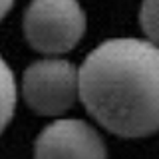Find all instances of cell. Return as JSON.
<instances>
[{
  "label": "cell",
  "instance_id": "3",
  "mask_svg": "<svg viewBox=\"0 0 159 159\" xmlns=\"http://www.w3.org/2000/svg\"><path fill=\"white\" fill-rule=\"evenodd\" d=\"M22 96L32 111L60 116L80 96L78 68L64 58H44L30 64L22 76Z\"/></svg>",
  "mask_w": 159,
  "mask_h": 159
},
{
  "label": "cell",
  "instance_id": "4",
  "mask_svg": "<svg viewBox=\"0 0 159 159\" xmlns=\"http://www.w3.org/2000/svg\"><path fill=\"white\" fill-rule=\"evenodd\" d=\"M34 159H107L102 135L82 119H56L42 129Z\"/></svg>",
  "mask_w": 159,
  "mask_h": 159
},
{
  "label": "cell",
  "instance_id": "7",
  "mask_svg": "<svg viewBox=\"0 0 159 159\" xmlns=\"http://www.w3.org/2000/svg\"><path fill=\"white\" fill-rule=\"evenodd\" d=\"M12 4H14V0H0V20L8 14V10L12 8Z\"/></svg>",
  "mask_w": 159,
  "mask_h": 159
},
{
  "label": "cell",
  "instance_id": "5",
  "mask_svg": "<svg viewBox=\"0 0 159 159\" xmlns=\"http://www.w3.org/2000/svg\"><path fill=\"white\" fill-rule=\"evenodd\" d=\"M16 107V80L10 66L0 56V133L6 129Z\"/></svg>",
  "mask_w": 159,
  "mask_h": 159
},
{
  "label": "cell",
  "instance_id": "6",
  "mask_svg": "<svg viewBox=\"0 0 159 159\" xmlns=\"http://www.w3.org/2000/svg\"><path fill=\"white\" fill-rule=\"evenodd\" d=\"M139 22L149 42L159 48V0H143L139 10Z\"/></svg>",
  "mask_w": 159,
  "mask_h": 159
},
{
  "label": "cell",
  "instance_id": "1",
  "mask_svg": "<svg viewBox=\"0 0 159 159\" xmlns=\"http://www.w3.org/2000/svg\"><path fill=\"white\" fill-rule=\"evenodd\" d=\"M80 99L102 127L119 137L159 131V48L149 40L113 38L78 70Z\"/></svg>",
  "mask_w": 159,
  "mask_h": 159
},
{
  "label": "cell",
  "instance_id": "2",
  "mask_svg": "<svg viewBox=\"0 0 159 159\" xmlns=\"http://www.w3.org/2000/svg\"><path fill=\"white\" fill-rule=\"evenodd\" d=\"M86 32L78 0H32L24 12V36L36 52L60 56L74 50Z\"/></svg>",
  "mask_w": 159,
  "mask_h": 159
}]
</instances>
